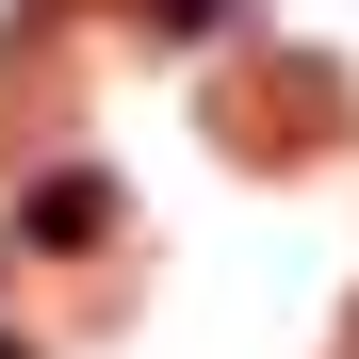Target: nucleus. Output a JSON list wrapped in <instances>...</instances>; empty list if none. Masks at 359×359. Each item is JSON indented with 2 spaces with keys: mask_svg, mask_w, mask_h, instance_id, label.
<instances>
[{
  "mask_svg": "<svg viewBox=\"0 0 359 359\" xmlns=\"http://www.w3.org/2000/svg\"><path fill=\"white\" fill-rule=\"evenodd\" d=\"M0 359H33V343H0Z\"/></svg>",
  "mask_w": 359,
  "mask_h": 359,
  "instance_id": "nucleus-3",
  "label": "nucleus"
},
{
  "mask_svg": "<svg viewBox=\"0 0 359 359\" xmlns=\"http://www.w3.org/2000/svg\"><path fill=\"white\" fill-rule=\"evenodd\" d=\"M98 212H114L98 180H33V212H17V229H33V245H98Z\"/></svg>",
  "mask_w": 359,
  "mask_h": 359,
  "instance_id": "nucleus-1",
  "label": "nucleus"
},
{
  "mask_svg": "<svg viewBox=\"0 0 359 359\" xmlns=\"http://www.w3.org/2000/svg\"><path fill=\"white\" fill-rule=\"evenodd\" d=\"M229 17V0H147V33H212Z\"/></svg>",
  "mask_w": 359,
  "mask_h": 359,
  "instance_id": "nucleus-2",
  "label": "nucleus"
}]
</instances>
